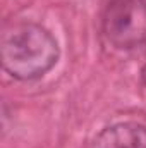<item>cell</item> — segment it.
<instances>
[{"label":"cell","instance_id":"3","mask_svg":"<svg viewBox=\"0 0 146 148\" xmlns=\"http://www.w3.org/2000/svg\"><path fill=\"white\" fill-rule=\"evenodd\" d=\"M93 148H146V127L136 122H122L105 129Z\"/></svg>","mask_w":146,"mask_h":148},{"label":"cell","instance_id":"2","mask_svg":"<svg viewBox=\"0 0 146 148\" xmlns=\"http://www.w3.org/2000/svg\"><path fill=\"white\" fill-rule=\"evenodd\" d=\"M105 38L117 48L146 45V0H112L103 16Z\"/></svg>","mask_w":146,"mask_h":148},{"label":"cell","instance_id":"1","mask_svg":"<svg viewBox=\"0 0 146 148\" xmlns=\"http://www.w3.org/2000/svg\"><path fill=\"white\" fill-rule=\"evenodd\" d=\"M59 59L55 38L38 24H17L3 33L2 64L16 79H35L48 73Z\"/></svg>","mask_w":146,"mask_h":148},{"label":"cell","instance_id":"4","mask_svg":"<svg viewBox=\"0 0 146 148\" xmlns=\"http://www.w3.org/2000/svg\"><path fill=\"white\" fill-rule=\"evenodd\" d=\"M143 79H145V83H146V66H145V69H143Z\"/></svg>","mask_w":146,"mask_h":148}]
</instances>
